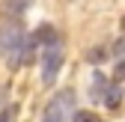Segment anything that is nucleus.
Here are the masks:
<instances>
[{"label":"nucleus","instance_id":"obj_7","mask_svg":"<svg viewBox=\"0 0 125 122\" xmlns=\"http://www.w3.org/2000/svg\"><path fill=\"white\" fill-rule=\"evenodd\" d=\"M15 110H3V113H0V122H9V116H12Z\"/></svg>","mask_w":125,"mask_h":122},{"label":"nucleus","instance_id":"obj_5","mask_svg":"<svg viewBox=\"0 0 125 122\" xmlns=\"http://www.w3.org/2000/svg\"><path fill=\"white\" fill-rule=\"evenodd\" d=\"M30 3H33V0H3L6 12H9V15H15V18H18V15H21V12H24Z\"/></svg>","mask_w":125,"mask_h":122},{"label":"nucleus","instance_id":"obj_6","mask_svg":"<svg viewBox=\"0 0 125 122\" xmlns=\"http://www.w3.org/2000/svg\"><path fill=\"white\" fill-rule=\"evenodd\" d=\"M74 122H101L95 113H89V110H74V116H72Z\"/></svg>","mask_w":125,"mask_h":122},{"label":"nucleus","instance_id":"obj_1","mask_svg":"<svg viewBox=\"0 0 125 122\" xmlns=\"http://www.w3.org/2000/svg\"><path fill=\"white\" fill-rule=\"evenodd\" d=\"M0 54L6 60V69H21L30 60V36L18 18H9L0 27Z\"/></svg>","mask_w":125,"mask_h":122},{"label":"nucleus","instance_id":"obj_4","mask_svg":"<svg viewBox=\"0 0 125 122\" xmlns=\"http://www.w3.org/2000/svg\"><path fill=\"white\" fill-rule=\"evenodd\" d=\"M119 101H122V89H119L116 83H110V89H107V95H104V104H107L110 110H116Z\"/></svg>","mask_w":125,"mask_h":122},{"label":"nucleus","instance_id":"obj_2","mask_svg":"<svg viewBox=\"0 0 125 122\" xmlns=\"http://www.w3.org/2000/svg\"><path fill=\"white\" fill-rule=\"evenodd\" d=\"M62 60H66V48H62V39H54L48 48L42 51V83L54 86L57 74L62 69Z\"/></svg>","mask_w":125,"mask_h":122},{"label":"nucleus","instance_id":"obj_3","mask_svg":"<svg viewBox=\"0 0 125 122\" xmlns=\"http://www.w3.org/2000/svg\"><path fill=\"white\" fill-rule=\"evenodd\" d=\"M74 116V92L72 89H60L48 101V107L42 113V122H69Z\"/></svg>","mask_w":125,"mask_h":122}]
</instances>
